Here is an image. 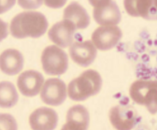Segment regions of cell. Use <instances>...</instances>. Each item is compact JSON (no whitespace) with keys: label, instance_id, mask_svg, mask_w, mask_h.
I'll return each mask as SVG.
<instances>
[{"label":"cell","instance_id":"8","mask_svg":"<svg viewBox=\"0 0 157 130\" xmlns=\"http://www.w3.org/2000/svg\"><path fill=\"white\" fill-rule=\"evenodd\" d=\"M70 55L72 60L83 67L91 64L97 56V50L90 40L76 42L71 45Z\"/></svg>","mask_w":157,"mask_h":130},{"label":"cell","instance_id":"17","mask_svg":"<svg viewBox=\"0 0 157 130\" xmlns=\"http://www.w3.org/2000/svg\"><path fill=\"white\" fill-rule=\"evenodd\" d=\"M19 100V95L14 85L9 81L0 83V107L9 108L15 106Z\"/></svg>","mask_w":157,"mask_h":130},{"label":"cell","instance_id":"12","mask_svg":"<svg viewBox=\"0 0 157 130\" xmlns=\"http://www.w3.org/2000/svg\"><path fill=\"white\" fill-rule=\"evenodd\" d=\"M124 6L126 13L132 17L156 18V0H124Z\"/></svg>","mask_w":157,"mask_h":130},{"label":"cell","instance_id":"3","mask_svg":"<svg viewBox=\"0 0 157 130\" xmlns=\"http://www.w3.org/2000/svg\"><path fill=\"white\" fill-rule=\"evenodd\" d=\"M129 95L134 102L145 106L151 113H156L157 83L155 81H136L130 87Z\"/></svg>","mask_w":157,"mask_h":130},{"label":"cell","instance_id":"9","mask_svg":"<svg viewBox=\"0 0 157 130\" xmlns=\"http://www.w3.org/2000/svg\"><path fill=\"white\" fill-rule=\"evenodd\" d=\"M29 123L33 130H54L57 125L58 115L51 108L41 107L32 113Z\"/></svg>","mask_w":157,"mask_h":130},{"label":"cell","instance_id":"10","mask_svg":"<svg viewBox=\"0 0 157 130\" xmlns=\"http://www.w3.org/2000/svg\"><path fill=\"white\" fill-rule=\"evenodd\" d=\"M43 76L38 71L28 70L20 75L17 79V87L21 93L26 97L37 95L44 83Z\"/></svg>","mask_w":157,"mask_h":130},{"label":"cell","instance_id":"5","mask_svg":"<svg viewBox=\"0 0 157 130\" xmlns=\"http://www.w3.org/2000/svg\"><path fill=\"white\" fill-rule=\"evenodd\" d=\"M122 37L121 29L116 26H101L92 34V42L96 48L102 51L109 50L115 47Z\"/></svg>","mask_w":157,"mask_h":130},{"label":"cell","instance_id":"4","mask_svg":"<svg viewBox=\"0 0 157 130\" xmlns=\"http://www.w3.org/2000/svg\"><path fill=\"white\" fill-rule=\"evenodd\" d=\"M41 63L47 75L59 76L67 71L68 58L63 50L56 45H50L44 48L42 53Z\"/></svg>","mask_w":157,"mask_h":130},{"label":"cell","instance_id":"22","mask_svg":"<svg viewBox=\"0 0 157 130\" xmlns=\"http://www.w3.org/2000/svg\"><path fill=\"white\" fill-rule=\"evenodd\" d=\"M8 35V24L0 19V42L3 40Z\"/></svg>","mask_w":157,"mask_h":130},{"label":"cell","instance_id":"1","mask_svg":"<svg viewBox=\"0 0 157 130\" xmlns=\"http://www.w3.org/2000/svg\"><path fill=\"white\" fill-rule=\"evenodd\" d=\"M48 27V22L44 14L36 11H27L16 16L11 22L10 32L16 39L39 38Z\"/></svg>","mask_w":157,"mask_h":130},{"label":"cell","instance_id":"19","mask_svg":"<svg viewBox=\"0 0 157 130\" xmlns=\"http://www.w3.org/2000/svg\"><path fill=\"white\" fill-rule=\"evenodd\" d=\"M44 0H18L19 5L25 10H35L43 5Z\"/></svg>","mask_w":157,"mask_h":130},{"label":"cell","instance_id":"6","mask_svg":"<svg viewBox=\"0 0 157 130\" xmlns=\"http://www.w3.org/2000/svg\"><path fill=\"white\" fill-rule=\"evenodd\" d=\"M110 121L117 130H131L137 121L136 110L131 106L118 105L109 113Z\"/></svg>","mask_w":157,"mask_h":130},{"label":"cell","instance_id":"11","mask_svg":"<svg viewBox=\"0 0 157 130\" xmlns=\"http://www.w3.org/2000/svg\"><path fill=\"white\" fill-rule=\"evenodd\" d=\"M75 31L71 24L63 19L52 26L48 32V37L59 47L67 48L73 43Z\"/></svg>","mask_w":157,"mask_h":130},{"label":"cell","instance_id":"13","mask_svg":"<svg viewBox=\"0 0 157 130\" xmlns=\"http://www.w3.org/2000/svg\"><path fill=\"white\" fill-rule=\"evenodd\" d=\"M24 63V56L17 50L8 49L0 55V70L7 75L19 73L23 69Z\"/></svg>","mask_w":157,"mask_h":130},{"label":"cell","instance_id":"14","mask_svg":"<svg viewBox=\"0 0 157 130\" xmlns=\"http://www.w3.org/2000/svg\"><path fill=\"white\" fill-rule=\"evenodd\" d=\"M93 17L95 21L102 26H116L121 21V15L117 3L113 1L94 8Z\"/></svg>","mask_w":157,"mask_h":130},{"label":"cell","instance_id":"16","mask_svg":"<svg viewBox=\"0 0 157 130\" xmlns=\"http://www.w3.org/2000/svg\"><path fill=\"white\" fill-rule=\"evenodd\" d=\"M63 17V19L73 26L76 30L87 28L90 23L87 11L77 2H71L64 10Z\"/></svg>","mask_w":157,"mask_h":130},{"label":"cell","instance_id":"15","mask_svg":"<svg viewBox=\"0 0 157 130\" xmlns=\"http://www.w3.org/2000/svg\"><path fill=\"white\" fill-rule=\"evenodd\" d=\"M90 124V113L86 107L76 105L67 113V123L63 126L67 130H87Z\"/></svg>","mask_w":157,"mask_h":130},{"label":"cell","instance_id":"18","mask_svg":"<svg viewBox=\"0 0 157 130\" xmlns=\"http://www.w3.org/2000/svg\"><path fill=\"white\" fill-rule=\"evenodd\" d=\"M16 119L9 113H0V130H17Z\"/></svg>","mask_w":157,"mask_h":130},{"label":"cell","instance_id":"2","mask_svg":"<svg viewBox=\"0 0 157 130\" xmlns=\"http://www.w3.org/2000/svg\"><path fill=\"white\" fill-rule=\"evenodd\" d=\"M102 86V79L100 74L95 70H88L69 83L68 95L72 100L83 101L98 94Z\"/></svg>","mask_w":157,"mask_h":130},{"label":"cell","instance_id":"24","mask_svg":"<svg viewBox=\"0 0 157 130\" xmlns=\"http://www.w3.org/2000/svg\"><path fill=\"white\" fill-rule=\"evenodd\" d=\"M61 130H67V129H65L63 126H62V129H61Z\"/></svg>","mask_w":157,"mask_h":130},{"label":"cell","instance_id":"20","mask_svg":"<svg viewBox=\"0 0 157 130\" xmlns=\"http://www.w3.org/2000/svg\"><path fill=\"white\" fill-rule=\"evenodd\" d=\"M16 0H0V14L10 10L16 4Z\"/></svg>","mask_w":157,"mask_h":130},{"label":"cell","instance_id":"23","mask_svg":"<svg viewBox=\"0 0 157 130\" xmlns=\"http://www.w3.org/2000/svg\"><path fill=\"white\" fill-rule=\"evenodd\" d=\"M91 6L97 8L109 3L112 0H88Z\"/></svg>","mask_w":157,"mask_h":130},{"label":"cell","instance_id":"21","mask_svg":"<svg viewBox=\"0 0 157 130\" xmlns=\"http://www.w3.org/2000/svg\"><path fill=\"white\" fill-rule=\"evenodd\" d=\"M67 0H44V4L46 6L54 8V9H58L63 7Z\"/></svg>","mask_w":157,"mask_h":130},{"label":"cell","instance_id":"7","mask_svg":"<svg viewBox=\"0 0 157 130\" xmlns=\"http://www.w3.org/2000/svg\"><path fill=\"white\" fill-rule=\"evenodd\" d=\"M67 98L66 85L59 78H50L46 80L41 92V99L47 105L59 106Z\"/></svg>","mask_w":157,"mask_h":130}]
</instances>
